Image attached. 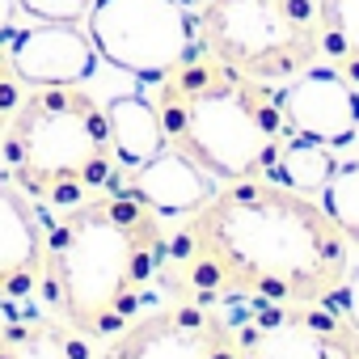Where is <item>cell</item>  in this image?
I'll list each match as a JSON object with an SVG mask.
<instances>
[{
	"label": "cell",
	"instance_id": "52a82bcc",
	"mask_svg": "<svg viewBox=\"0 0 359 359\" xmlns=\"http://www.w3.org/2000/svg\"><path fill=\"white\" fill-rule=\"evenodd\" d=\"M97 359H241V346L224 304L177 296L152 313H135L106 338Z\"/></svg>",
	"mask_w": 359,
	"mask_h": 359
},
{
	"label": "cell",
	"instance_id": "6da1fadb",
	"mask_svg": "<svg viewBox=\"0 0 359 359\" xmlns=\"http://www.w3.org/2000/svg\"><path fill=\"white\" fill-rule=\"evenodd\" d=\"M346 271L351 241L321 199L258 173L182 216L161 283L212 304H325Z\"/></svg>",
	"mask_w": 359,
	"mask_h": 359
},
{
	"label": "cell",
	"instance_id": "2e32d148",
	"mask_svg": "<svg viewBox=\"0 0 359 359\" xmlns=\"http://www.w3.org/2000/svg\"><path fill=\"white\" fill-rule=\"evenodd\" d=\"M334 169H338L334 148H325L317 140H304V135H287L279 144L275 161H271V177H279V182H287V187H296L304 195L321 191Z\"/></svg>",
	"mask_w": 359,
	"mask_h": 359
},
{
	"label": "cell",
	"instance_id": "8992f818",
	"mask_svg": "<svg viewBox=\"0 0 359 359\" xmlns=\"http://www.w3.org/2000/svg\"><path fill=\"white\" fill-rule=\"evenodd\" d=\"M85 34L110 68L161 81L199 51V13L182 0H93Z\"/></svg>",
	"mask_w": 359,
	"mask_h": 359
},
{
	"label": "cell",
	"instance_id": "ba28073f",
	"mask_svg": "<svg viewBox=\"0 0 359 359\" xmlns=\"http://www.w3.org/2000/svg\"><path fill=\"white\" fill-rule=\"evenodd\" d=\"M241 359H359V330L325 304H254L233 317Z\"/></svg>",
	"mask_w": 359,
	"mask_h": 359
},
{
	"label": "cell",
	"instance_id": "44dd1931",
	"mask_svg": "<svg viewBox=\"0 0 359 359\" xmlns=\"http://www.w3.org/2000/svg\"><path fill=\"white\" fill-rule=\"evenodd\" d=\"M18 0H0V39H13L18 34Z\"/></svg>",
	"mask_w": 359,
	"mask_h": 359
},
{
	"label": "cell",
	"instance_id": "3957f363",
	"mask_svg": "<svg viewBox=\"0 0 359 359\" xmlns=\"http://www.w3.org/2000/svg\"><path fill=\"white\" fill-rule=\"evenodd\" d=\"M152 106L161 114L165 144L191 156L216 182L271 173V161L287 140L279 93L203 47L152 81Z\"/></svg>",
	"mask_w": 359,
	"mask_h": 359
},
{
	"label": "cell",
	"instance_id": "9c48e42d",
	"mask_svg": "<svg viewBox=\"0 0 359 359\" xmlns=\"http://www.w3.org/2000/svg\"><path fill=\"white\" fill-rule=\"evenodd\" d=\"M279 110L287 135L317 140L325 148H346L359 140V89L338 68H304L279 89Z\"/></svg>",
	"mask_w": 359,
	"mask_h": 359
},
{
	"label": "cell",
	"instance_id": "30bf717a",
	"mask_svg": "<svg viewBox=\"0 0 359 359\" xmlns=\"http://www.w3.org/2000/svg\"><path fill=\"white\" fill-rule=\"evenodd\" d=\"M47 220L39 203L0 165V304H22L43 292Z\"/></svg>",
	"mask_w": 359,
	"mask_h": 359
},
{
	"label": "cell",
	"instance_id": "7c38bea8",
	"mask_svg": "<svg viewBox=\"0 0 359 359\" xmlns=\"http://www.w3.org/2000/svg\"><path fill=\"white\" fill-rule=\"evenodd\" d=\"M118 191L135 195L140 203H148L161 216H191L212 191H216V177L203 173L191 156H182L177 148H161L152 161H144L140 169H127Z\"/></svg>",
	"mask_w": 359,
	"mask_h": 359
},
{
	"label": "cell",
	"instance_id": "4fadbf2b",
	"mask_svg": "<svg viewBox=\"0 0 359 359\" xmlns=\"http://www.w3.org/2000/svg\"><path fill=\"white\" fill-rule=\"evenodd\" d=\"M0 359H97V338L55 309L0 317Z\"/></svg>",
	"mask_w": 359,
	"mask_h": 359
},
{
	"label": "cell",
	"instance_id": "ac0fdd59",
	"mask_svg": "<svg viewBox=\"0 0 359 359\" xmlns=\"http://www.w3.org/2000/svg\"><path fill=\"white\" fill-rule=\"evenodd\" d=\"M18 9L34 22H68L81 26L93 9V0H18Z\"/></svg>",
	"mask_w": 359,
	"mask_h": 359
},
{
	"label": "cell",
	"instance_id": "7402d4cb",
	"mask_svg": "<svg viewBox=\"0 0 359 359\" xmlns=\"http://www.w3.org/2000/svg\"><path fill=\"white\" fill-rule=\"evenodd\" d=\"M182 5H187V9H195V13H199V9H203V5H208V0H182Z\"/></svg>",
	"mask_w": 359,
	"mask_h": 359
},
{
	"label": "cell",
	"instance_id": "d6986e66",
	"mask_svg": "<svg viewBox=\"0 0 359 359\" xmlns=\"http://www.w3.org/2000/svg\"><path fill=\"white\" fill-rule=\"evenodd\" d=\"M26 81L18 76V68H13V55H9V39H0V135H5V127H9V118H13V110L22 106V97H26Z\"/></svg>",
	"mask_w": 359,
	"mask_h": 359
},
{
	"label": "cell",
	"instance_id": "9a60e30c",
	"mask_svg": "<svg viewBox=\"0 0 359 359\" xmlns=\"http://www.w3.org/2000/svg\"><path fill=\"white\" fill-rule=\"evenodd\" d=\"M321 13V60L359 89V0H317Z\"/></svg>",
	"mask_w": 359,
	"mask_h": 359
},
{
	"label": "cell",
	"instance_id": "5b68a950",
	"mask_svg": "<svg viewBox=\"0 0 359 359\" xmlns=\"http://www.w3.org/2000/svg\"><path fill=\"white\" fill-rule=\"evenodd\" d=\"M199 47L254 81L287 85L321 64L317 0H208L199 9Z\"/></svg>",
	"mask_w": 359,
	"mask_h": 359
},
{
	"label": "cell",
	"instance_id": "5bb4252c",
	"mask_svg": "<svg viewBox=\"0 0 359 359\" xmlns=\"http://www.w3.org/2000/svg\"><path fill=\"white\" fill-rule=\"evenodd\" d=\"M106 123H110V144H114V161L123 173L140 169L144 161H152L165 148V127H161L152 97L123 93V97L106 102Z\"/></svg>",
	"mask_w": 359,
	"mask_h": 359
},
{
	"label": "cell",
	"instance_id": "ffe728a7",
	"mask_svg": "<svg viewBox=\"0 0 359 359\" xmlns=\"http://www.w3.org/2000/svg\"><path fill=\"white\" fill-rule=\"evenodd\" d=\"M355 330H359V266H351L346 271V279L338 283V292H334V300H330Z\"/></svg>",
	"mask_w": 359,
	"mask_h": 359
},
{
	"label": "cell",
	"instance_id": "e0dca14e",
	"mask_svg": "<svg viewBox=\"0 0 359 359\" xmlns=\"http://www.w3.org/2000/svg\"><path fill=\"white\" fill-rule=\"evenodd\" d=\"M321 208L334 216L346 241L359 245V161H338L330 182L321 187Z\"/></svg>",
	"mask_w": 359,
	"mask_h": 359
},
{
	"label": "cell",
	"instance_id": "277c9868",
	"mask_svg": "<svg viewBox=\"0 0 359 359\" xmlns=\"http://www.w3.org/2000/svg\"><path fill=\"white\" fill-rule=\"evenodd\" d=\"M0 165L47 208H72L114 182L106 106L81 85H30L0 135Z\"/></svg>",
	"mask_w": 359,
	"mask_h": 359
},
{
	"label": "cell",
	"instance_id": "7a4b0ae2",
	"mask_svg": "<svg viewBox=\"0 0 359 359\" xmlns=\"http://www.w3.org/2000/svg\"><path fill=\"white\" fill-rule=\"evenodd\" d=\"M169 224L127 191L93 195L47 224L43 296L89 338L118 334L165 275Z\"/></svg>",
	"mask_w": 359,
	"mask_h": 359
},
{
	"label": "cell",
	"instance_id": "8fae6325",
	"mask_svg": "<svg viewBox=\"0 0 359 359\" xmlns=\"http://www.w3.org/2000/svg\"><path fill=\"white\" fill-rule=\"evenodd\" d=\"M13 68L26 85H81L97 68V51L81 26L39 22L9 39Z\"/></svg>",
	"mask_w": 359,
	"mask_h": 359
}]
</instances>
